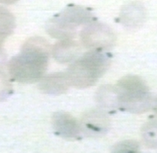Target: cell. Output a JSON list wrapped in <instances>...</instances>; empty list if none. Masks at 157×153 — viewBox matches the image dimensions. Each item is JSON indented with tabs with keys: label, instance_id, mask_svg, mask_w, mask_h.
I'll use <instances>...</instances> for the list:
<instances>
[{
	"label": "cell",
	"instance_id": "15",
	"mask_svg": "<svg viewBox=\"0 0 157 153\" xmlns=\"http://www.w3.org/2000/svg\"><path fill=\"white\" fill-rule=\"evenodd\" d=\"M139 149L138 143L133 141H125L117 144L113 152H136Z\"/></svg>",
	"mask_w": 157,
	"mask_h": 153
},
{
	"label": "cell",
	"instance_id": "16",
	"mask_svg": "<svg viewBox=\"0 0 157 153\" xmlns=\"http://www.w3.org/2000/svg\"><path fill=\"white\" fill-rule=\"evenodd\" d=\"M5 63H6V55L4 54L2 51L0 49V70H3Z\"/></svg>",
	"mask_w": 157,
	"mask_h": 153
},
{
	"label": "cell",
	"instance_id": "11",
	"mask_svg": "<svg viewBox=\"0 0 157 153\" xmlns=\"http://www.w3.org/2000/svg\"><path fill=\"white\" fill-rule=\"evenodd\" d=\"M98 101L107 108L118 107L117 93L116 87L105 86L100 88L97 94Z\"/></svg>",
	"mask_w": 157,
	"mask_h": 153
},
{
	"label": "cell",
	"instance_id": "2",
	"mask_svg": "<svg viewBox=\"0 0 157 153\" xmlns=\"http://www.w3.org/2000/svg\"><path fill=\"white\" fill-rule=\"evenodd\" d=\"M110 58L100 50L85 54L70 65L67 76L70 84L77 88L92 86L108 70Z\"/></svg>",
	"mask_w": 157,
	"mask_h": 153
},
{
	"label": "cell",
	"instance_id": "1",
	"mask_svg": "<svg viewBox=\"0 0 157 153\" xmlns=\"http://www.w3.org/2000/svg\"><path fill=\"white\" fill-rule=\"evenodd\" d=\"M49 45L41 38H33L25 42L21 53L9 61L10 76L20 83H34L43 77L48 63Z\"/></svg>",
	"mask_w": 157,
	"mask_h": 153
},
{
	"label": "cell",
	"instance_id": "13",
	"mask_svg": "<svg viewBox=\"0 0 157 153\" xmlns=\"http://www.w3.org/2000/svg\"><path fill=\"white\" fill-rule=\"evenodd\" d=\"M144 143L150 149H157V120L148 122L142 129Z\"/></svg>",
	"mask_w": 157,
	"mask_h": 153
},
{
	"label": "cell",
	"instance_id": "5",
	"mask_svg": "<svg viewBox=\"0 0 157 153\" xmlns=\"http://www.w3.org/2000/svg\"><path fill=\"white\" fill-rule=\"evenodd\" d=\"M83 45L93 50L109 48L114 45L115 36L112 30L101 23L89 25L81 32Z\"/></svg>",
	"mask_w": 157,
	"mask_h": 153
},
{
	"label": "cell",
	"instance_id": "10",
	"mask_svg": "<svg viewBox=\"0 0 157 153\" xmlns=\"http://www.w3.org/2000/svg\"><path fill=\"white\" fill-rule=\"evenodd\" d=\"M79 47L71 39L61 40L53 48V55L55 59L61 63L73 61L79 53Z\"/></svg>",
	"mask_w": 157,
	"mask_h": 153
},
{
	"label": "cell",
	"instance_id": "17",
	"mask_svg": "<svg viewBox=\"0 0 157 153\" xmlns=\"http://www.w3.org/2000/svg\"><path fill=\"white\" fill-rule=\"evenodd\" d=\"M17 1H18V0H0V3L6 5H12L16 2Z\"/></svg>",
	"mask_w": 157,
	"mask_h": 153
},
{
	"label": "cell",
	"instance_id": "3",
	"mask_svg": "<svg viewBox=\"0 0 157 153\" xmlns=\"http://www.w3.org/2000/svg\"><path fill=\"white\" fill-rule=\"evenodd\" d=\"M118 107L133 113H141L151 107L152 99L145 82L139 77L127 76L116 86Z\"/></svg>",
	"mask_w": 157,
	"mask_h": 153
},
{
	"label": "cell",
	"instance_id": "8",
	"mask_svg": "<svg viewBox=\"0 0 157 153\" xmlns=\"http://www.w3.org/2000/svg\"><path fill=\"white\" fill-rule=\"evenodd\" d=\"M67 73H54L44 77L39 83V88L48 94H64L70 86Z\"/></svg>",
	"mask_w": 157,
	"mask_h": 153
},
{
	"label": "cell",
	"instance_id": "4",
	"mask_svg": "<svg viewBox=\"0 0 157 153\" xmlns=\"http://www.w3.org/2000/svg\"><path fill=\"white\" fill-rule=\"evenodd\" d=\"M91 19L92 15L86 9L79 6H71L51 20L47 30L53 38L60 40L71 39L76 34V27L88 23Z\"/></svg>",
	"mask_w": 157,
	"mask_h": 153
},
{
	"label": "cell",
	"instance_id": "19",
	"mask_svg": "<svg viewBox=\"0 0 157 153\" xmlns=\"http://www.w3.org/2000/svg\"><path fill=\"white\" fill-rule=\"evenodd\" d=\"M5 39H6V38L2 35V34H0V49H1L2 45H3V42H4Z\"/></svg>",
	"mask_w": 157,
	"mask_h": 153
},
{
	"label": "cell",
	"instance_id": "14",
	"mask_svg": "<svg viewBox=\"0 0 157 153\" xmlns=\"http://www.w3.org/2000/svg\"><path fill=\"white\" fill-rule=\"evenodd\" d=\"M12 86L7 76L3 71L0 70V102H2L10 95Z\"/></svg>",
	"mask_w": 157,
	"mask_h": 153
},
{
	"label": "cell",
	"instance_id": "9",
	"mask_svg": "<svg viewBox=\"0 0 157 153\" xmlns=\"http://www.w3.org/2000/svg\"><path fill=\"white\" fill-rule=\"evenodd\" d=\"M121 18L123 24L128 28H138L145 20V9L140 3H131L122 9Z\"/></svg>",
	"mask_w": 157,
	"mask_h": 153
},
{
	"label": "cell",
	"instance_id": "12",
	"mask_svg": "<svg viewBox=\"0 0 157 153\" xmlns=\"http://www.w3.org/2000/svg\"><path fill=\"white\" fill-rule=\"evenodd\" d=\"M15 28L14 15L6 8L0 6V34L7 38L12 34Z\"/></svg>",
	"mask_w": 157,
	"mask_h": 153
},
{
	"label": "cell",
	"instance_id": "7",
	"mask_svg": "<svg viewBox=\"0 0 157 153\" xmlns=\"http://www.w3.org/2000/svg\"><path fill=\"white\" fill-rule=\"evenodd\" d=\"M81 130L88 135L95 136L107 132L109 127V121L102 112L94 111L86 113L82 118Z\"/></svg>",
	"mask_w": 157,
	"mask_h": 153
},
{
	"label": "cell",
	"instance_id": "6",
	"mask_svg": "<svg viewBox=\"0 0 157 153\" xmlns=\"http://www.w3.org/2000/svg\"><path fill=\"white\" fill-rule=\"evenodd\" d=\"M52 124L53 129L59 136L69 140L77 139L81 131L77 121L67 113H54L52 117Z\"/></svg>",
	"mask_w": 157,
	"mask_h": 153
},
{
	"label": "cell",
	"instance_id": "18",
	"mask_svg": "<svg viewBox=\"0 0 157 153\" xmlns=\"http://www.w3.org/2000/svg\"><path fill=\"white\" fill-rule=\"evenodd\" d=\"M151 107L153 109L154 112L157 114V97L154 99V100H152Z\"/></svg>",
	"mask_w": 157,
	"mask_h": 153
}]
</instances>
